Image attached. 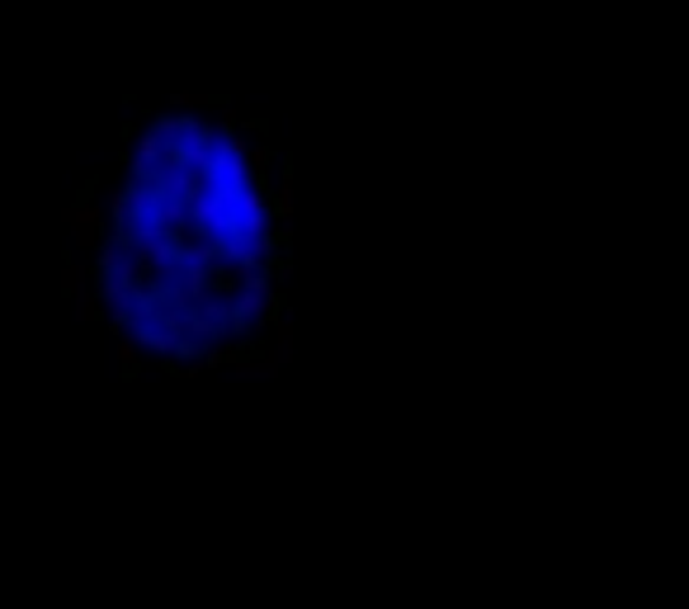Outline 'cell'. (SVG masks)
Returning a JSON list of instances; mask_svg holds the SVG:
<instances>
[{"label": "cell", "mask_w": 689, "mask_h": 609, "mask_svg": "<svg viewBox=\"0 0 689 609\" xmlns=\"http://www.w3.org/2000/svg\"><path fill=\"white\" fill-rule=\"evenodd\" d=\"M90 298L165 373L260 364L284 326L288 199L265 123L223 100L165 104L104 175Z\"/></svg>", "instance_id": "6da1fadb"}]
</instances>
